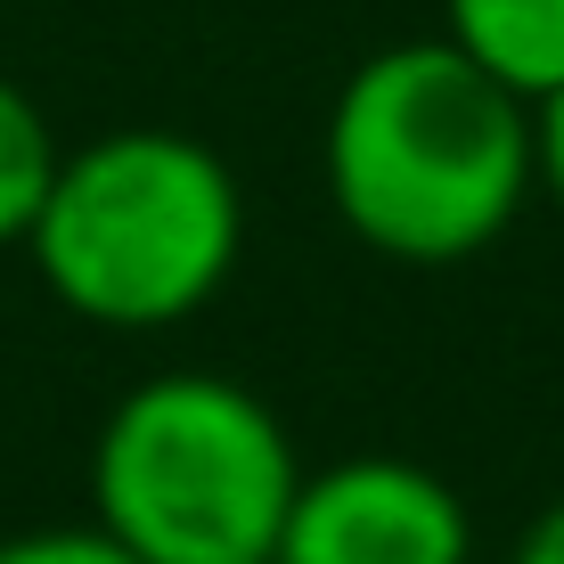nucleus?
I'll return each instance as SVG.
<instances>
[{"instance_id":"nucleus-9","label":"nucleus","mask_w":564,"mask_h":564,"mask_svg":"<svg viewBox=\"0 0 564 564\" xmlns=\"http://www.w3.org/2000/svg\"><path fill=\"white\" fill-rule=\"evenodd\" d=\"M508 564H564V491H556L532 523H523V540H516Z\"/></svg>"},{"instance_id":"nucleus-2","label":"nucleus","mask_w":564,"mask_h":564,"mask_svg":"<svg viewBox=\"0 0 564 564\" xmlns=\"http://www.w3.org/2000/svg\"><path fill=\"white\" fill-rule=\"evenodd\" d=\"M42 286L74 319L115 336L181 327L229 286L246 254L238 172L164 123L99 131L57 155V181L25 229Z\"/></svg>"},{"instance_id":"nucleus-5","label":"nucleus","mask_w":564,"mask_h":564,"mask_svg":"<svg viewBox=\"0 0 564 564\" xmlns=\"http://www.w3.org/2000/svg\"><path fill=\"white\" fill-rule=\"evenodd\" d=\"M442 42L532 107L564 90V0H442Z\"/></svg>"},{"instance_id":"nucleus-4","label":"nucleus","mask_w":564,"mask_h":564,"mask_svg":"<svg viewBox=\"0 0 564 564\" xmlns=\"http://www.w3.org/2000/svg\"><path fill=\"white\" fill-rule=\"evenodd\" d=\"M270 564H475V516L417 458H336L295 482Z\"/></svg>"},{"instance_id":"nucleus-7","label":"nucleus","mask_w":564,"mask_h":564,"mask_svg":"<svg viewBox=\"0 0 564 564\" xmlns=\"http://www.w3.org/2000/svg\"><path fill=\"white\" fill-rule=\"evenodd\" d=\"M0 564H140V556L99 523H42V532L0 540Z\"/></svg>"},{"instance_id":"nucleus-3","label":"nucleus","mask_w":564,"mask_h":564,"mask_svg":"<svg viewBox=\"0 0 564 564\" xmlns=\"http://www.w3.org/2000/svg\"><path fill=\"white\" fill-rule=\"evenodd\" d=\"M295 482L279 410L213 368L131 384L90 442V523L140 564H270Z\"/></svg>"},{"instance_id":"nucleus-6","label":"nucleus","mask_w":564,"mask_h":564,"mask_svg":"<svg viewBox=\"0 0 564 564\" xmlns=\"http://www.w3.org/2000/svg\"><path fill=\"white\" fill-rule=\"evenodd\" d=\"M57 131L50 115L33 107V90H17L9 74H0V246H25L33 213H42L50 181H57Z\"/></svg>"},{"instance_id":"nucleus-1","label":"nucleus","mask_w":564,"mask_h":564,"mask_svg":"<svg viewBox=\"0 0 564 564\" xmlns=\"http://www.w3.org/2000/svg\"><path fill=\"white\" fill-rule=\"evenodd\" d=\"M336 221L368 254L451 270L508 238L540 188L532 99L475 66L458 42H384L344 74L319 131Z\"/></svg>"},{"instance_id":"nucleus-8","label":"nucleus","mask_w":564,"mask_h":564,"mask_svg":"<svg viewBox=\"0 0 564 564\" xmlns=\"http://www.w3.org/2000/svg\"><path fill=\"white\" fill-rule=\"evenodd\" d=\"M532 148H540V188H549V205L564 213V90L532 107Z\"/></svg>"}]
</instances>
